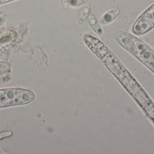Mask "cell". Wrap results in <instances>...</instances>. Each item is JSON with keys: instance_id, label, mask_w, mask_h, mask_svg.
I'll use <instances>...</instances> for the list:
<instances>
[{"instance_id": "obj_5", "label": "cell", "mask_w": 154, "mask_h": 154, "mask_svg": "<svg viewBox=\"0 0 154 154\" xmlns=\"http://www.w3.org/2000/svg\"><path fill=\"white\" fill-rule=\"evenodd\" d=\"M62 6L65 9H67L69 7V0H60Z\"/></svg>"}, {"instance_id": "obj_2", "label": "cell", "mask_w": 154, "mask_h": 154, "mask_svg": "<svg viewBox=\"0 0 154 154\" xmlns=\"http://www.w3.org/2000/svg\"><path fill=\"white\" fill-rule=\"evenodd\" d=\"M90 11V5L89 4L86 5L82 8L78 16V22L79 24H82L84 23L89 14Z\"/></svg>"}, {"instance_id": "obj_1", "label": "cell", "mask_w": 154, "mask_h": 154, "mask_svg": "<svg viewBox=\"0 0 154 154\" xmlns=\"http://www.w3.org/2000/svg\"><path fill=\"white\" fill-rule=\"evenodd\" d=\"M119 11L118 9H115L109 11L104 15L100 22L103 25H107L112 23L118 16Z\"/></svg>"}, {"instance_id": "obj_4", "label": "cell", "mask_w": 154, "mask_h": 154, "mask_svg": "<svg viewBox=\"0 0 154 154\" xmlns=\"http://www.w3.org/2000/svg\"><path fill=\"white\" fill-rule=\"evenodd\" d=\"M88 1V0H69V3L71 6L77 7L86 3Z\"/></svg>"}, {"instance_id": "obj_3", "label": "cell", "mask_w": 154, "mask_h": 154, "mask_svg": "<svg viewBox=\"0 0 154 154\" xmlns=\"http://www.w3.org/2000/svg\"><path fill=\"white\" fill-rule=\"evenodd\" d=\"M89 24L91 29L95 33L100 35L102 34V30L98 22L95 18L90 19Z\"/></svg>"}]
</instances>
